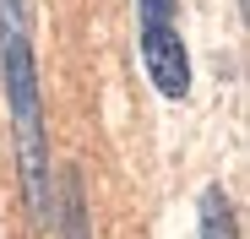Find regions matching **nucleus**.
Wrapping results in <instances>:
<instances>
[{
	"label": "nucleus",
	"instance_id": "nucleus-1",
	"mask_svg": "<svg viewBox=\"0 0 250 239\" xmlns=\"http://www.w3.org/2000/svg\"><path fill=\"white\" fill-rule=\"evenodd\" d=\"M0 60H6V93H11V120H17L27 201L38 218H49V147H44V114H38V65H33L27 0H0Z\"/></svg>",
	"mask_w": 250,
	"mask_h": 239
},
{
	"label": "nucleus",
	"instance_id": "nucleus-2",
	"mask_svg": "<svg viewBox=\"0 0 250 239\" xmlns=\"http://www.w3.org/2000/svg\"><path fill=\"white\" fill-rule=\"evenodd\" d=\"M142 60H147V76L163 98L190 93V60H185V44H180L174 22H142Z\"/></svg>",
	"mask_w": 250,
	"mask_h": 239
},
{
	"label": "nucleus",
	"instance_id": "nucleus-3",
	"mask_svg": "<svg viewBox=\"0 0 250 239\" xmlns=\"http://www.w3.org/2000/svg\"><path fill=\"white\" fill-rule=\"evenodd\" d=\"M65 212H60V239H87V207H82V174H65Z\"/></svg>",
	"mask_w": 250,
	"mask_h": 239
},
{
	"label": "nucleus",
	"instance_id": "nucleus-4",
	"mask_svg": "<svg viewBox=\"0 0 250 239\" xmlns=\"http://www.w3.org/2000/svg\"><path fill=\"white\" fill-rule=\"evenodd\" d=\"M201 239H234V218H229V196L223 190L201 196Z\"/></svg>",
	"mask_w": 250,
	"mask_h": 239
},
{
	"label": "nucleus",
	"instance_id": "nucleus-5",
	"mask_svg": "<svg viewBox=\"0 0 250 239\" xmlns=\"http://www.w3.org/2000/svg\"><path fill=\"white\" fill-rule=\"evenodd\" d=\"M142 22H174V0H136Z\"/></svg>",
	"mask_w": 250,
	"mask_h": 239
}]
</instances>
